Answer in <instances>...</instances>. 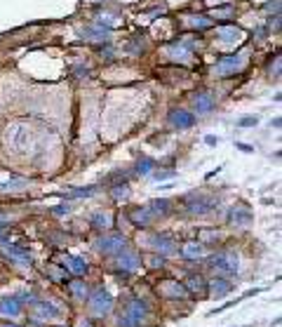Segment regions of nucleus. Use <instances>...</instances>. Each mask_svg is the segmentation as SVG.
Segmentation results:
<instances>
[{"instance_id": "1a4fd4ad", "label": "nucleus", "mask_w": 282, "mask_h": 327, "mask_svg": "<svg viewBox=\"0 0 282 327\" xmlns=\"http://www.w3.org/2000/svg\"><path fill=\"white\" fill-rule=\"evenodd\" d=\"M66 269L75 275H82V273H87V261L82 257H66Z\"/></svg>"}, {"instance_id": "4468645a", "label": "nucleus", "mask_w": 282, "mask_h": 327, "mask_svg": "<svg viewBox=\"0 0 282 327\" xmlns=\"http://www.w3.org/2000/svg\"><path fill=\"white\" fill-rule=\"evenodd\" d=\"M184 254H186L188 259H198V257H202V247L198 243H188L184 247Z\"/></svg>"}, {"instance_id": "0eeeda50", "label": "nucleus", "mask_w": 282, "mask_h": 327, "mask_svg": "<svg viewBox=\"0 0 282 327\" xmlns=\"http://www.w3.org/2000/svg\"><path fill=\"white\" fill-rule=\"evenodd\" d=\"M207 289H209L212 297H224V294H228L230 289H233V283H226V280H212V283H207Z\"/></svg>"}, {"instance_id": "39448f33", "label": "nucleus", "mask_w": 282, "mask_h": 327, "mask_svg": "<svg viewBox=\"0 0 282 327\" xmlns=\"http://www.w3.org/2000/svg\"><path fill=\"white\" fill-rule=\"evenodd\" d=\"M19 313H21V304L14 299V297H5V299H0V315L17 318Z\"/></svg>"}, {"instance_id": "f8f14e48", "label": "nucleus", "mask_w": 282, "mask_h": 327, "mask_svg": "<svg viewBox=\"0 0 282 327\" xmlns=\"http://www.w3.org/2000/svg\"><path fill=\"white\" fill-rule=\"evenodd\" d=\"M118 266H120L122 271H136V266H139V259H136L134 254H122L120 259H118Z\"/></svg>"}, {"instance_id": "6e6552de", "label": "nucleus", "mask_w": 282, "mask_h": 327, "mask_svg": "<svg viewBox=\"0 0 282 327\" xmlns=\"http://www.w3.org/2000/svg\"><path fill=\"white\" fill-rule=\"evenodd\" d=\"M36 313L42 315V318H56L59 315V308L54 306L52 301H36Z\"/></svg>"}, {"instance_id": "2eb2a0df", "label": "nucleus", "mask_w": 282, "mask_h": 327, "mask_svg": "<svg viewBox=\"0 0 282 327\" xmlns=\"http://www.w3.org/2000/svg\"><path fill=\"white\" fill-rule=\"evenodd\" d=\"M139 325H141V323L134 320L132 315H120V318H118V327H139Z\"/></svg>"}, {"instance_id": "f03ea898", "label": "nucleus", "mask_w": 282, "mask_h": 327, "mask_svg": "<svg viewBox=\"0 0 282 327\" xmlns=\"http://www.w3.org/2000/svg\"><path fill=\"white\" fill-rule=\"evenodd\" d=\"M113 308V297L108 294L104 287H99V289H94V294L90 297V311L94 315H104L108 313Z\"/></svg>"}, {"instance_id": "dca6fc26", "label": "nucleus", "mask_w": 282, "mask_h": 327, "mask_svg": "<svg viewBox=\"0 0 282 327\" xmlns=\"http://www.w3.org/2000/svg\"><path fill=\"white\" fill-rule=\"evenodd\" d=\"M94 224L104 229V226H106V224H108V217H106V214H96V217H94Z\"/></svg>"}, {"instance_id": "aec40b11", "label": "nucleus", "mask_w": 282, "mask_h": 327, "mask_svg": "<svg viewBox=\"0 0 282 327\" xmlns=\"http://www.w3.org/2000/svg\"><path fill=\"white\" fill-rule=\"evenodd\" d=\"M0 235H2V229H0Z\"/></svg>"}, {"instance_id": "423d86ee", "label": "nucleus", "mask_w": 282, "mask_h": 327, "mask_svg": "<svg viewBox=\"0 0 282 327\" xmlns=\"http://www.w3.org/2000/svg\"><path fill=\"white\" fill-rule=\"evenodd\" d=\"M160 294L179 299V297H184V294H186V287L179 285V283H174V280H167V283H165V285L160 287Z\"/></svg>"}, {"instance_id": "6ab92c4d", "label": "nucleus", "mask_w": 282, "mask_h": 327, "mask_svg": "<svg viewBox=\"0 0 282 327\" xmlns=\"http://www.w3.org/2000/svg\"><path fill=\"white\" fill-rule=\"evenodd\" d=\"M80 327H90V325H87V323H80Z\"/></svg>"}, {"instance_id": "9d476101", "label": "nucleus", "mask_w": 282, "mask_h": 327, "mask_svg": "<svg viewBox=\"0 0 282 327\" xmlns=\"http://www.w3.org/2000/svg\"><path fill=\"white\" fill-rule=\"evenodd\" d=\"M68 292H71V297H75L78 301L87 299V285H85L82 280H73V283H68Z\"/></svg>"}, {"instance_id": "f3484780", "label": "nucleus", "mask_w": 282, "mask_h": 327, "mask_svg": "<svg viewBox=\"0 0 282 327\" xmlns=\"http://www.w3.org/2000/svg\"><path fill=\"white\" fill-rule=\"evenodd\" d=\"M134 219L146 224V221H148V212H146V210H139V212H134Z\"/></svg>"}, {"instance_id": "20e7f679", "label": "nucleus", "mask_w": 282, "mask_h": 327, "mask_svg": "<svg viewBox=\"0 0 282 327\" xmlns=\"http://www.w3.org/2000/svg\"><path fill=\"white\" fill-rule=\"evenodd\" d=\"M127 315H132L134 320H146L148 318V304L146 301H141V299H134V301H130V306H127Z\"/></svg>"}, {"instance_id": "ddd939ff", "label": "nucleus", "mask_w": 282, "mask_h": 327, "mask_svg": "<svg viewBox=\"0 0 282 327\" xmlns=\"http://www.w3.org/2000/svg\"><path fill=\"white\" fill-rule=\"evenodd\" d=\"M7 254H12L14 259H19L21 264H31L28 252H26V250H21V247H7Z\"/></svg>"}, {"instance_id": "7ed1b4c3", "label": "nucleus", "mask_w": 282, "mask_h": 327, "mask_svg": "<svg viewBox=\"0 0 282 327\" xmlns=\"http://www.w3.org/2000/svg\"><path fill=\"white\" fill-rule=\"evenodd\" d=\"M122 247H125V238L122 235H108V238H104L99 243V250L106 252V254H115V252H120Z\"/></svg>"}, {"instance_id": "f257e3e1", "label": "nucleus", "mask_w": 282, "mask_h": 327, "mask_svg": "<svg viewBox=\"0 0 282 327\" xmlns=\"http://www.w3.org/2000/svg\"><path fill=\"white\" fill-rule=\"evenodd\" d=\"M209 266L214 269V271L224 273V275H233V273H238V257L235 254H230V252H224V254H216L209 259Z\"/></svg>"}, {"instance_id": "9b49d317", "label": "nucleus", "mask_w": 282, "mask_h": 327, "mask_svg": "<svg viewBox=\"0 0 282 327\" xmlns=\"http://www.w3.org/2000/svg\"><path fill=\"white\" fill-rule=\"evenodd\" d=\"M186 289L188 292H193V294H202L205 289H207V283L202 280L200 275H190L186 280Z\"/></svg>"}, {"instance_id": "a211bd4d", "label": "nucleus", "mask_w": 282, "mask_h": 327, "mask_svg": "<svg viewBox=\"0 0 282 327\" xmlns=\"http://www.w3.org/2000/svg\"><path fill=\"white\" fill-rule=\"evenodd\" d=\"M0 327H21V325H14V323H0Z\"/></svg>"}]
</instances>
